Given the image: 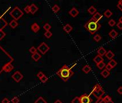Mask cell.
<instances>
[{
	"label": "cell",
	"instance_id": "cell-1",
	"mask_svg": "<svg viewBox=\"0 0 122 103\" xmlns=\"http://www.w3.org/2000/svg\"><path fill=\"white\" fill-rule=\"evenodd\" d=\"M73 75L74 72L72 71V68L66 64L63 65L57 72V75L60 77L65 82H67Z\"/></svg>",
	"mask_w": 122,
	"mask_h": 103
},
{
	"label": "cell",
	"instance_id": "cell-2",
	"mask_svg": "<svg viewBox=\"0 0 122 103\" xmlns=\"http://www.w3.org/2000/svg\"><path fill=\"white\" fill-rule=\"evenodd\" d=\"M101 27V25L100 23L94 22L91 19L87 22L84 25L85 29L88 32H89L91 34H94L96 32H98L100 29Z\"/></svg>",
	"mask_w": 122,
	"mask_h": 103
},
{
	"label": "cell",
	"instance_id": "cell-3",
	"mask_svg": "<svg viewBox=\"0 0 122 103\" xmlns=\"http://www.w3.org/2000/svg\"><path fill=\"white\" fill-rule=\"evenodd\" d=\"M91 94L97 99H99L103 97V95L105 94V92H104L102 87L99 84H96L92 90Z\"/></svg>",
	"mask_w": 122,
	"mask_h": 103
},
{
	"label": "cell",
	"instance_id": "cell-4",
	"mask_svg": "<svg viewBox=\"0 0 122 103\" xmlns=\"http://www.w3.org/2000/svg\"><path fill=\"white\" fill-rule=\"evenodd\" d=\"M10 16L13 18L14 20L18 21L20 19H21V17L23 16L24 12L18 7H15L10 12H9Z\"/></svg>",
	"mask_w": 122,
	"mask_h": 103
},
{
	"label": "cell",
	"instance_id": "cell-5",
	"mask_svg": "<svg viewBox=\"0 0 122 103\" xmlns=\"http://www.w3.org/2000/svg\"><path fill=\"white\" fill-rule=\"evenodd\" d=\"M50 47L45 43V42H42L37 48L38 51L40 52V55H45L47 52L50 50Z\"/></svg>",
	"mask_w": 122,
	"mask_h": 103
},
{
	"label": "cell",
	"instance_id": "cell-6",
	"mask_svg": "<svg viewBox=\"0 0 122 103\" xmlns=\"http://www.w3.org/2000/svg\"><path fill=\"white\" fill-rule=\"evenodd\" d=\"M79 98H80V103H91L93 101L91 97H90V95H87V94L82 95L80 97H79Z\"/></svg>",
	"mask_w": 122,
	"mask_h": 103
},
{
	"label": "cell",
	"instance_id": "cell-7",
	"mask_svg": "<svg viewBox=\"0 0 122 103\" xmlns=\"http://www.w3.org/2000/svg\"><path fill=\"white\" fill-rule=\"evenodd\" d=\"M12 78L16 82H20L23 79V75L20 71H16L14 72V74L12 75Z\"/></svg>",
	"mask_w": 122,
	"mask_h": 103
},
{
	"label": "cell",
	"instance_id": "cell-8",
	"mask_svg": "<svg viewBox=\"0 0 122 103\" xmlns=\"http://www.w3.org/2000/svg\"><path fill=\"white\" fill-rule=\"evenodd\" d=\"M14 70V66L11 64V63H7L5 64L3 67H2V70L4 71L5 72H10L11 71H12Z\"/></svg>",
	"mask_w": 122,
	"mask_h": 103
},
{
	"label": "cell",
	"instance_id": "cell-9",
	"mask_svg": "<svg viewBox=\"0 0 122 103\" xmlns=\"http://www.w3.org/2000/svg\"><path fill=\"white\" fill-rule=\"evenodd\" d=\"M38 11V7L36 4H32L29 5V13H31L32 14H34Z\"/></svg>",
	"mask_w": 122,
	"mask_h": 103
},
{
	"label": "cell",
	"instance_id": "cell-10",
	"mask_svg": "<svg viewBox=\"0 0 122 103\" xmlns=\"http://www.w3.org/2000/svg\"><path fill=\"white\" fill-rule=\"evenodd\" d=\"M101 19H102V15L99 12H96V14H94L93 15V17L91 18L92 20H93L94 22H98Z\"/></svg>",
	"mask_w": 122,
	"mask_h": 103
},
{
	"label": "cell",
	"instance_id": "cell-11",
	"mask_svg": "<svg viewBox=\"0 0 122 103\" xmlns=\"http://www.w3.org/2000/svg\"><path fill=\"white\" fill-rule=\"evenodd\" d=\"M30 28H31L32 31L33 32H34V33L38 32L40 31V27L39 24H38V23H36V22L33 23V24L31 25V27H30Z\"/></svg>",
	"mask_w": 122,
	"mask_h": 103
},
{
	"label": "cell",
	"instance_id": "cell-12",
	"mask_svg": "<svg viewBox=\"0 0 122 103\" xmlns=\"http://www.w3.org/2000/svg\"><path fill=\"white\" fill-rule=\"evenodd\" d=\"M79 14V12L78 10L76 8V7H73L71 10L69 12V14L71 15L72 17H76Z\"/></svg>",
	"mask_w": 122,
	"mask_h": 103
},
{
	"label": "cell",
	"instance_id": "cell-13",
	"mask_svg": "<svg viewBox=\"0 0 122 103\" xmlns=\"http://www.w3.org/2000/svg\"><path fill=\"white\" fill-rule=\"evenodd\" d=\"M31 57H32V59L34 61L38 62V61H39V60L41 59L42 55H41L38 52H36V53H34V54L32 55Z\"/></svg>",
	"mask_w": 122,
	"mask_h": 103
},
{
	"label": "cell",
	"instance_id": "cell-14",
	"mask_svg": "<svg viewBox=\"0 0 122 103\" xmlns=\"http://www.w3.org/2000/svg\"><path fill=\"white\" fill-rule=\"evenodd\" d=\"M63 30L67 33V34H69L71 32L72 30H73V27L69 24H66L64 27H63Z\"/></svg>",
	"mask_w": 122,
	"mask_h": 103
},
{
	"label": "cell",
	"instance_id": "cell-15",
	"mask_svg": "<svg viewBox=\"0 0 122 103\" xmlns=\"http://www.w3.org/2000/svg\"><path fill=\"white\" fill-rule=\"evenodd\" d=\"M105 56H106V57L108 59L111 60V59H113V58L114 57V53L112 51L109 50V51L106 52V53Z\"/></svg>",
	"mask_w": 122,
	"mask_h": 103
},
{
	"label": "cell",
	"instance_id": "cell-16",
	"mask_svg": "<svg viewBox=\"0 0 122 103\" xmlns=\"http://www.w3.org/2000/svg\"><path fill=\"white\" fill-rule=\"evenodd\" d=\"M97 52H98V55L103 57V55H105L106 53V50L104 49L103 47H100L98 48V49L97 50Z\"/></svg>",
	"mask_w": 122,
	"mask_h": 103
},
{
	"label": "cell",
	"instance_id": "cell-17",
	"mask_svg": "<svg viewBox=\"0 0 122 103\" xmlns=\"http://www.w3.org/2000/svg\"><path fill=\"white\" fill-rule=\"evenodd\" d=\"M109 37H110L111 38H112V39H116V38L117 37V36H118V33H117V32H116V30L112 29V30L109 33Z\"/></svg>",
	"mask_w": 122,
	"mask_h": 103
},
{
	"label": "cell",
	"instance_id": "cell-18",
	"mask_svg": "<svg viewBox=\"0 0 122 103\" xmlns=\"http://www.w3.org/2000/svg\"><path fill=\"white\" fill-rule=\"evenodd\" d=\"M9 25L10 26V27H11V28H12V29H15L17 26L19 25V23H18V22H17V21L12 20L9 23Z\"/></svg>",
	"mask_w": 122,
	"mask_h": 103
},
{
	"label": "cell",
	"instance_id": "cell-19",
	"mask_svg": "<svg viewBox=\"0 0 122 103\" xmlns=\"http://www.w3.org/2000/svg\"><path fill=\"white\" fill-rule=\"evenodd\" d=\"M93 61H94V62H96V64H98V63H100V62H103V57H101V56H100V55H96L94 58H93Z\"/></svg>",
	"mask_w": 122,
	"mask_h": 103
},
{
	"label": "cell",
	"instance_id": "cell-20",
	"mask_svg": "<svg viewBox=\"0 0 122 103\" xmlns=\"http://www.w3.org/2000/svg\"><path fill=\"white\" fill-rule=\"evenodd\" d=\"M82 70H83V72H85V74H88V73H89V72H91V67L89 65L86 64V65H85V66L83 67Z\"/></svg>",
	"mask_w": 122,
	"mask_h": 103
},
{
	"label": "cell",
	"instance_id": "cell-21",
	"mask_svg": "<svg viewBox=\"0 0 122 103\" xmlns=\"http://www.w3.org/2000/svg\"><path fill=\"white\" fill-rule=\"evenodd\" d=\"M88 12L90 14L93 15L94 14H96V13L97 12V10H96V9L93 6H91V7H90L88 8Z\"/></svg>",
	"mask_w": 122,
	"mask_h": 103
},
{
	"label": "cell",
	"instance_id": "cell-22",
	"mask_svg": "<svg viewBox=\"0 0 122 103\" xmlns=\"http://www.w3.org/2000/svg\"><path fill=\"white\" fill-rule=\"evenodd\" d=\"M101 75H102L103 77H104V78H107V77L110 75V72H109V71L106 70H103L101 72Z\"/></svg>",
	"mask_w": 122,
	"mask_h": 103
},
{
	"label": "cell",
	"instance_id": "cell-23",
	"mask_svg": "<svg viewBox=\"0 0 122 103\" xmlns=\"http://www.w3.org/2000/svg\"><path fill=\"white\" fill-rule=\"evenodd\" d=\"M34 103H47V102L42 97H39L35 101H34Z\"/></svg>",
	"mask_w": 122,
	"mask_h": 103
},
{
	"label": "cell",
	"instance_id": "cell-24",
	"mask_svg": "<svg viewBox=\"0 0 122 103\" xmlns=\"http://www.w3.org/2000/svg\"><path fill=\"white\" fill-rule=\"evenodd\" d=\"M52 10H53V12L54 13H58L60 12V7L58 5V4H55L53 7H52Z\"/></svg>",
	"mask_w": 122,
	"mask_h": 103
},
{
	"label": "cell",
	"instance_id": "cell-25",
	"mask_svg": "<svg viewBox=\"0 0 122 103\" xmlns=\"http://www.w3.org/2000/svg\"><path fill=\"white\" fill-rule=\"evenodd\" d=\"M111 15H112V12L109 9H107L104 12V16H105L106 18H109V17L111 16Z\"/></svg>",
	"mask_w": 122,
	"mask_h": 103
},
{
	"label": "cell",
	"instance_id": "cell-26",
	"mask_svg": "<svg viewBox=\"0 0 122 103\" xmlns=\"http://www.w3.org/2000/svg\"><path fill=\"white\" fill-rule=\"evenodd\" d=\"M96 65H97V67L99 69V70H103V69L106 67V64H105V62H101L97 64Z\"/></svg>",
	"mask_w": 122,
	"mask_h": 103
},
{
	"label": "cell",
	"instance_id": "cell-27",
	"mask_svg": "<svg viewBox=\"0 0 122 103\" xmlns=\"http://www.w3.org/2000/svg\"><path fill=\"white\" fill-rule=\"evenodd\" d=\"M44 36H45L47 39H49V38H50L52 36H53V33H52L50 31H46V32L44 33Z\"/></svg>",
	"mask_w": 122,
	"mask_h": 103
},
{
	"label": "cell",
	"instance_id": "cell-28",
	"mask_svg": "<svg viewBox=\"0 0 122 103\" xmlns=\"http://www.w3.org/2000/svg\"><path fill=\"white\" fill-rule=\"evenodd\" d=\"M109 64L112 68H114V67L117 65V62H116V60H114V59H111V60H110V61H109Z\"/></svg>",
	"mask_w": 122,
	"mask_h": 103
},
{
	"label": "cell",
	"instance_id": "cell-29",
	"mask_svg": "<svg viewBox=\"0 0 122 103\" xmlns=\"http://www.w3.org/2000/svg\"><path fill=\"white\" fill-rule=\"evenodd\" d=\"M29 52H30L32 55H33V54H34V53L38 52V49H37V48H35L34 47H31L29 49Z\"/></svg>",
	"mask_w": 122,
	"mask_h": 103
},
{
	"label": "cell",
	"instance_id": "cell-30",
	"mask_svg": "<svg viewBox=\"0 0 122 103\" xmlns=\"http://www.w3.org/2000/svg\"><path fill=\"white\" fill-rule=\"evenodd\" d=\"M43 29L46 31H50V29H51V25L49 24V23H46L44 24L43 26Z\"/></svg>",
	"mask_w": 122,
	"mask_h": 103
},
{
	"label": "cell",
	"instance_id": "cell-31",
	"mask_svg": "<svg viewBox=\"0 0 122 103\" xmlns=\"http://www.w3.org/2000/svg\"><path fill=\"white\" fill-rule=\"evenodd\" d=\"M6 36V33L3 31V29H0V41L2 40Z\"/></svg>",
	"mask_w": 122,
	"mask_h": 103
},
{
	"label": "cell",
	"instance_id": "cell-32",
	"mask_svg": "<svg viewBox=\"0 0 122 103\" xmlns=\"http://www.w3.org/2000/svg\"><path fill=\"white\" fill-rule=\"evenodd\" d=\"M11 102L12 103H19L20 102V99L18 97H17V96H14V97L12 98L11 99Z\"/></svg>",
	"mask_w": 122,
	"mask_h": 103
},
{
	"label": "cell",
	"instance_id": "cell-33",
	"mask_svg": "<svg viewBox=\"0 0 122 103\" xmlns=\"http://www.w3.org/2000/svg\"><path fill=\"white\" fill-rule=\"evenodd\" d=\"M40 82H41L42 83H46V82H47V80H48V77L45 75L42 78L40 79Z\"/></svg>",
	"mask_w": 122,
	"mask_h": 103
},
{
	"label": "cell",
	"instance_id": "cell-34",
	"mask_svg": "<svg viewBox=\"0 0 122 103\" xmlns=\"http://www.w3.org/2000/svg\"><path fill=\"white\" fill-rule=\"evenodd\" d=\"M93 40L96 42H98L101 40V35H99V34H96V35L94 36L93 37Z\"/></svg>",
	"mask_w": 122,
	"mask_h": 103
},
{
	"label": "cell",
	"instance_id": "cell-35",
	"mask_svg": "<svg viewBox=\"0 0 122 103\" xmlns=\"http://www.w3.org/2000/svg\"><path fill=\"white\" fill-rule=\"evenodd\" d=\"M103 100H104V102H110V101L112 100V99H111V97L109 95L105 96L104 97H103Z\"/></svg>",
	"mask_w": 122,
	"mask_h": 103
},
{
	"label": "cell",
	"instance_id": "cell-36",
	"mask_svg": "<svg viewBox=\"0 0 122 103\" xmlns=\"http://www.w3.org/2000/svg\"><path fill=\"white\" fill-rule=\"evenodd\" d=\"M71 103H80L79 97H74V98L72 99Z\"/></svg>",
	"mask_w": 122,
	"mask_h": 103
},
{
	"label": "cell",
	"instance_id": "cell-37",
	"mask_svg": "<svg viewBox=\"0 0 122 103\" xmlns=\"http://www.w3.org/2000/svg\"><path fill=\"white\" fill-rule=\"evenodd\" d=\"M109 26H111V27H114V26H115V25H116V22H115V20H109Z\"/></svg>",
	"mask_w": 122,
	"mask_h": 103
},
{
	"label": "cell",
	"instance_id": "cell-38",
	"mask_svg": "<svg viewBox=\"0 0 122 103\" xmlns=\"http://www.w3.org/2000/svg\"><path fill=\"white\" fill-rule=\"evenodd\" d=\"M44 75H45V74H44V73H43L42 72H38V73L37 74V77H38L39 79L42 78V77H43Z\"/></svg>",
	"mask_w": 122,
	"mask_h": 103
},
{
	"label": "cell",
	"instance_id": "cell-39",
	"mask_svg": "<svg viewBox=\"0 0 122 103\" xmlns=\"http://www.w3.org/2000/svg\"><path fill=\"white\" fill-rule=\"evenodd\" d=\"M2 103H10V100L7 97H4L2 100Z\"/></svg>",
	"mask_w": 122,
	"mask_h": 103
},
{
	"label": "cell",
	"instance_id": "cell-40",
	"mask_svg": "<svg viewBox=\"0 0 122 103\" xmlns=\"http://www.w3.org/2000/svg\"><path fill=\"white\" fill-rule=\"evenodd\" d=\"M106 67V69H105V70H108L109 72H110V71H111V70H112V69H113V68H112V67H111V66H110V65H109V64H106V67Z\"/></svg>",
	"mask_w": 122,
	"mask_h": 103
},
{
	"label": "cell",
	"instance_id": "cell-41",
	"mask_svg": "<svg viewBox=\"0 0 122 103\" xmlns=\"http://www.w3.org/2000/svg\"><path fill=\"white\" fill-rule=\"evenodd\" d=\"M24 11H25L26 13L29 14V5H27V6L24 8Z\"/></svg>",
	"mask_w": 122,
	"mask_h": 103
},
{
	"label": "cell",
	"instance_id": "cell-42",
	"mask_svg": "<svg viewBox=\"0 0 122 103\" xmlns=\"http://www.w3.org/2000/svg\"><path fill=\"white\" fill-rule=\"evenodd\" d=\"M96 103H106L105 102H104L103 97L101 98H99V99H97V101L96 102Z\"/></svg>",
	"mask_w": 122,
	"mask_h": 103
},
{
	"label": "cell",
	"instance_id": "cell-43",
	"mask_svg": "<svg viewBox=\"0 0 122 103\" xmlns=\"http://www.w3.org/2000/svg\"><path fill=\"white\" fill-rule=\"evenodd\" d=\"M116 26H117V27L119 29H122V22H118L117 24H116Z\"/></svg>",
	"mask_w": 122,
	"mask_h": 103
},
{
	"label": "cell",
	"instance_id": "cell-44",
	"mask_svg": "<svg viewBox=\"0 0 122 103\" xmlns=\"http://www.w3.org/2000/svg\"><path fill=\"white\" fill-rule=\"evenodd\" d=\"M117 92H118V93L119 95H122V87H118V90H117Z\"/></svg>",
	"mask_w": 122,
	"mask_h": 103
},
{
	"label": "cell",
	"instance_id": "cell-45",
	"mask_svg": "<svg viewBox=\"0 0 122 103\" xmlns=\"http://www.w3.org/2000/svg\"><path fill=\"white\" fill-rule=\"evenodd\" d=\"M117 7H118V9H120L121 11H122V4H119V3H118V4H117Z\"/></svg>",
	"mask_w": 122,
	"mask_h": 103
},
{
	"label": "cell",
	"instance_id": "cell-46",
	"mask_svg": "<svg viewBox=\"0 0 122 103\" xmlns=\"http://www.w3.org/2000/svg\"><path fill=\"white\" fill-rule=\"evenodd\" d=\"M54 103H63V102H62L60 99H56V100L54 102Z\"/></svg>",
	"mask_w": 122,
	"mask_h": 103
},
{
	"label": "cell",
	"instance_id": "cell-47",
	"mask_svg": "<svg viewBox=\"0 0 122 103\" xmlns=\"http://www.w3.org/2000/svg\"><path fill=\"white\" fill-rule=\"evenodd\" d=\"M119 22H122V16H121L119 18Z\"/></svg>",
	"mask_w": 122,
	"mask_h": 103
},
{
	"label": "cell",
	"instance_id": "cell-48",
	"mask_svg": "<svg viewBox=\"0 0 122 103\" xmlns=\"http://www.w3.org/2000/svg\"><path fill=\"white\" fill-rule=\"evenodd\" d=\"M118 3L121 4H122V0H120V1L118 2Z\"/></svg>",
	"mask_w": 122,
	"mask_h": 103
},
{
	"label": "cell",
	"instance_id": "cell-49",
	"mask_svg": "<svg viewBox=\"0 0 122 103\" xmlns=\"http://www.w3.org/2000/svg\"><path fill=\"white\" fill-rule=\"evenodd\" d=\"M106 103H114V102L111 100V101H110V102H106Z\"/></svg>",
	"mask_w": 122,
	"mask_h": 103
},
{
	"label": "cell",
	"instance_id": "cell-50",
	"mask_svg": "<svg viewBox=\"0 0 122 103\" xmlns=\"http://www.w3.org/2000/svg\"><path fill=\"white\" fill-rule=\"evenodd\" d=\"M1 19H2V17H1V18H0V20H1Z\"/></svg>",
	"mask_w": 122,
	"mask_h": 103
},
{
	"label": "cell",
	"instance_id": "cell-51",
	"mask_svg": "<svg viewBox=\"0 0 122 103\" xmlns=\"http://www.w3.org/2000/svg\"><path fill=\"white\" fill-rule=\"evenodd\" d=\"M0 18H1V16H0Z\"/></svg>",
	"mask_w": 122,
	"mask_h": 103
}]
</instances>
